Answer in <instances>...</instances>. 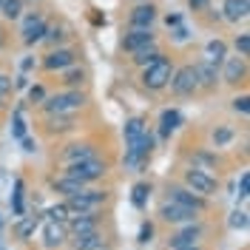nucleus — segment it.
Here are the masks:
<instances>
[{"label":"nucleus","mask_w":250,"mask_h":250,"mask_svg":"<svg viewBox=\"0 0 250 250\" xmlns=\"http://www.w3.org/2000/svg\"><path fill=\"white\" fill-rule=\"evenodd\" d=\"M205 228L199 222H185V228L182 230H176L171 236V248H185V245H199V239H202Z\"/></svg>","instance_id":"11"},{"label":"nucleus","mask_w":250,"mask_h":250,"mask_svg":"<svg viewBox=\"0 0 250 250\" xmlns=\"http://www.w3.org/2000/svg\"><path fill=\"white\" fill-rule=\"evenodd\" d=\"M193 71H196V85L199 88H216V80H219V71H216V65L213 62H208V60H199L196 65H193Z\"/></svg>","instance_id":"16"},{"label":"nucleus","mask_w":250,"mask_h":250,"mask_svg":"<svg viewBox=\"0 0 250 250\" xmlns=\"http://www.w3.org/2000/svg\"><path fill=\"white\" fill-rule=\"evenodd\" d=\"M9 91H12V80L6 77V74H0V97L9 94Z\"/></svg>","instance_id":"42"},{"label":"nucleus","mask_w":250,"mask_h":250,"mask_svg":"<svg viewBox=\"0 0 250 250\" xmlns=\"http://www.w3.org/2000/svg\"><path fill=\"white\" fill-rule=\"evenodd\" d=\"M43 40H46L48 46H60L62 40H65V34H62V29L54 26V29H46V37H43Z\"/></svg>","instance_id":"35"},{"label":"nucleus","mask_w":250,"mask_h":250,"mask_svg":"<svg viewBox=\"0 0 250 250\" xmlns=\"http://www.w3.org/2000/svg\"><path fill=\"white\" fill-rule=\"evenodd\" d=\"M173 37H176V40H185V37H188V29L182 26V23L176 26V31H173Z\"/></svg>","instance_id":"43"},{"label":"nucleus","mask_w":250,"mask_h":250,"mask_svg":"<svg viewBox=\"0 0 250 250\" xmlns=\"http://www.w3.org/2000/svg\"><path fill=\"white\" fill-rule=\"evenodd\" d=\"M40 228V216H23L20 222L15 225V236L20 242H26L29 236H34V230Z\"/></svg>","instance_id":"25"},{"label":"nucleus","mask_w":250,"mask_h":250,"mask_svg":"<svg viewBox=\"0 0 250 250\" xmlns=\"http://www.w3.org/2000/svg\"><path fill=\"white\" fill-rule=\"evenodd\" d=\"M46 216L51 219V222H68V219H71V210H68L65 202H60V205H51L46 210Z\"/></svg>","instance_id":"29"},{"label":"nucleus","mask_w":250,"mask_h":250,"mask_svg":"<svg viewBox=\"0 0 250 250\" xmlns=\"http://www.w3.org/2000/svg\"><path fill=\"white\" fill-rule=\"evenodd\" d=\"M68 242V228H65V222H51L48 219L46 228H43V245L46 248H62Z\"/></svg>","instance_id":"12"},{"label":"nucleus","mask_w":250,"mask_h":250,"mask_svg":"<svg viewBox=\"0 0 250 250\" xmlns=\"http://www.w3.org/2000/svg\"><path fill=\"white\" fill-rule=\"evenodd\" d=\"M43 111L46 114H74L85 105V94L71 88V91H62V94H54V97H46L43 103Z\"/></svg>","instance_id":"1"},{"label":"nucleus","mask_w":250,"mask_h":250,"mask_svg":"<svg viewBox=\"0 0 250 250\" xmlns=\"http://www.w3.org/2000/svg\"><path fill=\"white\" fill-rule=\"evenodd\" d=\"M248 228V210H233L230 213V230H245Z\"/></svg>","instance_id":"33"},{"label":"nucleus","mask_w":250,"mask_h":250,"mask_svg":"<svg viewBox=\"0 0 250 250\" xmlns=\"http://www.w3.org/2000/svg\"><path fill=\"white\" fill-rule=\"evenodd\" d=\"M20 142H23V151H34V142H31V140H26V137H23Z\"/></svg>","instance_id":"45"},{"label":"nucleus","mask_w":250,"mask_h":250,"mask_svg":"<svg viewBox=\"0 0 250 250\" xmlns=\"http://www.w3.org/2000/svg\"><path fill=\"white\" fill-rule=\"evenodd\" d=\"M239 196L248 199L250 196V173H242V182H239Z\"/></svg>","instance_id":"40"},{"label":"nucleus","mask_w":250,"mask_h":250,"mask_svg":"<svg viewBox=\"0 0 250 250\" xmlns=\"http://www.w3.org/2000/svg\"><path fill=\"white\" fill-rule=\"evenodd\" d=\"M83 83H85V71L77 68V62L68 65V68H62V85H68V88H80Z\"/></svg>","instance_id":"26"},{"label":"nucleus","mask_w":250,"mask_h":250,"mask_svg":"<svg viewBox=\"0 0 250 250\" xmlns=\"http://www.w3.org/2000/svg\"><path fill=\"white\" fill-rule=\"evenodd\" d=\"M12 137H15V140H23V137H26V123H23V108H15V117H12Z\"/></svg>","instance_id":"31"},{"label":"nucleus","mask_w":250,"mask_h":250,"mask_svg":"<svg viewBox=\"0 0 250 250\" xmlns=\"http://www.w3.org/2000/svg\"><path fill=\"white\" fill-rule=\"evenodd\" d=\"M46 128L51 134H65V131L74 128V120H71V114H48Z\"/></svg>","instance_id":"24"},{"label":"nucleus","mask_w":250,"mask_h":250,"mask_svg":"<svg viewBox=\"0 0 250 250\" xmlns=\"http://www.w3.org/2000/svg\"><path fill=\"white\" fill-rule=\"evenodd\" d=\"M0 9H3V0H0Z\"/></svg>","instance_id":"49"},{"label":"nucleus","mask_w":250,"mask_h":250,"mask_svg":"<svg viewBox=\"0 0 250 250\" xmlns=\"http://www.w3.org/2000/svg\"><path fill=\"white\" fill-rule=\"evenodd\" d=\"M156 9L151 0H140L134 9H131V15H128V20H131V26H137V29H151L156 20Z\"/></svg>","instance_id":"8"},{"label":"nucleus","mask_w":250,"mask_h":250,"mask_svg":"<svg viewBox=\"0 0 250 250\" xmlns=\"http://www.w3.org/2000/svg\"><path fill=\"white\" fill-rule=\"evenodd\" d=\"M168 85H171V91L176 94V97H190V94L199 88V85H196V71H193V65H179V68H173Z\"/></svg>","instance_id":"5"},{"label":"nucleus","mask_w":250,"mask_h":250,"mask_svg":"<svg viewBox=\"0 0 250 250\" xmlns=\"http://www.w3.org/2000/svg\"><path fill=\"white\" fill-rule=\"evenodd\" d=\"M179 125H182V114H179L176 108L162 111V117H159V134H162V137H171Z\"/></svg>","instance_id":"21"},{"label":"nucleus","mask_w":250,"mask_h":250,"mask_svg":"<svg viewBox=\"0 0 250 250\" xmlns=\"http://www.w3.org/2000/svg\"><path fill=\"white\" fill-rule=\"evenodd\" d=\"M12 208H15V213H23V182H20V179L15 182V193H12Z\"/></svg>","instance_id":"34"},{"label":"nucleus","mask_w":250,"mask_h":250,"mask_svg":"<svg viewBox=\"0 0 250 250\" xmlns=\"http://www.w3.org/2000/svg\"><path fill=\"white\" fill-rule=\"evenodd\" d=\"M225 57H228V43L225 40H208V46H205V60L208 62H213V65H222L225 62Z\"/></svg>","instance_id":"20"},{"label":"nucleus","mask_w":250,"mask_h":250,"mask_svg":"<svg viewBox=\"0 0 250 250\" xmlns=\"http://www.w3.org/2000/svg\"><path fill=\"white\" fill-rule=\"evenodd\" d=\"M168 199H171V202L185 205V208H193V210H205V208H208L205 196H199V193H193L190 188H182V185H171L168 188Z\"/></svg>","instance_id":"9"},{"label":"nucleus","mask_w":250,"mask_h":250,"mask_svg":"<svg viewBox=\"0 0 250 250\" xmlns=\"http://www.w3.org/2000/svg\"><path fill=\"white\" fill-rule=\"evenodd\" d=\"M145 131H148V128H145V120H142V117H131V120L125 123V131H123V134H125V142L140 140Z\"/></svg>","instance_id":"27"},{"label":"nucleus","mask_w":250,"mask_h":250,"mask_svg":"<svg viewBox=\"0 0 250 250\" xmlns=\"http://www.w3.org/2000/svg\"><path fill=\"white\" fill-rule=\"evenodd\" d=\"M108 173V165L103 162V159H85V162H71L68 168H65V176H71V179H77L83 185H91L97 179H103Z\"/></svg>","instance_id":"3"},{"label":"nucleus","mask_w":250,"mask_h":250,"mask_svg":"<svg viewBox=\"0 0 250 250\" xmlns=\"http://www.w3.org/2000/svg\"><path fill=\"white\" fill-rule=\"evenodd\" d=\"M171 74H173V62L168 57H159L156 62L142 68V85L148 91H162V88H168Z\"/></svg>","instance_id":"2"},{"label":"nucleus","mask_w":250,"mask_h":250,"mask_svg":"<svg viewBox=\"0 0 250 250\" xmlns=\"http://www.w3.org/2000/svg\"><path fill=\"white\" fill-rule=\"evenodd\" d=\"M3 43H6V37H3V29H0V48H3Z\"/></svg>","instance_id":"47"},{"label":"nucleus","mask_w":250,"mask_h":250,"mask_svg":"<svg viewBox=\"0 0 250 250\" xmlns=\"http://www.w3.org/2000/svg\"><path fill=\"white\" fill-rule=\"evenodd\" d=\"M137 3H140V0H137Z\"/></svg>","instance_id":"50"},{"label":"nucleus","mask_w":250,"mask_h":250,"mask_svg":"<svg viewBox=\"0 0 250 250\" xmlns=\"http://www.w3.org/2000/svg\"><path fill=\"white\" fill-rule=\"evenodd\" d=\"M74 62H77V51L57 46L43 57V68H46V71H62V68H68V65H74Z\"/></svg>","instance_id":"7"},{"label":"nucleus","mask_w":250,"mask_h":250,"mask_svg":"<svg viewBox=\"0 0 250 250\" xmlns=\"http://www.w3.org/2000/svg\"><path fill=\"white\" fill-rule=\"evenodd\" d=\"M225 83L228 85H239V83H245L248 77V62L245 57H225Z\"/></svg>","instance_id":"13"},{"label":"nucleus","mask_w":250,"mask_h":250,"mask_svg":"<svg viewBox=\"0 0 250 250\" xmlns=\"http://www.w3.org/2000/svg\"><path fill=\"white\" fill-rule=\"evenodd\" d=\"M236 51H239V57H248V54H250V34H248V31L236 37Z\"/></svg>","instance_id":"36"},{"label":"nucleus","mask_w":250,"mask_h":250,"mask_svg":"<svg viewBox=\"0 0 250 250\" xmlns=\"http://www.w3.org/2000/svg\"><path fill=\"white\" fill-rule=\"evenodd\" d=\"M148 43H154V31L151 29H137V26H134L131 31H125V37H123L120 46H123V51H131V54H134L137 48L148 46Z\"/></svg>","instance_id":"14"},{"label":"nucleus","mask_w":250,"mask_h":250,"mask_svg":"<svg viewBox=\"0 0 250 250\" xmlns=\"http://www.w3.org/2000/svg\"><path fill=\"white\" fill-rule=\"evenodd\" d=\"M159 219L168 222V225H185V222H196V219H199V210L185 208V205L171 202V199H168V202L159 205Z\"/></svg>","instance_id":"6"},{"label":"nucleus","mask_w":250,"mask_h":250,"mask_svg":"<svg viewBox=\"0 0 250 250\" xmlns=\"http://www.w3.org/2000/svg\"><path fill=\"white\" fill-rule=\"evenodd\" d=\"M46 29H48V23L40 15H29L23 20V43H26V46L40 43V40L46 37Z\"/></svg>","instance_id":"10"},{"label":"nucleus","mask_w":250,"mask_h":250,"mask_svg":"<svg viewBox=\"0 0 250 250\" xmlns=\"http://www.w3.org/2000/svg\"><path fill=\"white\" fill-rule=\"evenodd\" d=\"M65 162L71 165V162H85V159H94L97 156V148H94L91 142H74V145H68L65 148Z\"/></svg>","instance_id":"17"},{"label":"nucleus","mask_w":250,"mask_h":250,"mask_svg":"<svg viewBox=\"0 0 250 250\" xmlns=\"http://www.w3.org/2000/svg\"><path fill=\"white\" fill-rule=\"evenodd\" d=\"M148 196H151V182H137L131 188V202L134 208H145L148 205Z\"/></svg>","instance_id":"28"},{"label":"nucleus","mask_w":250,"mask_h":250,"mask_svg":"<svg viewBox=\"0 0 250 250\" xmlns=\"http://www.w3.org/2000/svg\"><path fill=\"white\" fill-rule=\"evenodd\" d=\"M51 188H54V190H57V193H62V196H65V199H71V196H77L80 190H83V182H77V179H71V176H65V173H62L60 179H54V182H51Z\"/></svg>","instance_id":"23"},{"label":"nucleus","mask_w":250,"mask_h":250,"mask_svg":"<svg viewBox=\"0 0 250 250\" xmlns=\"http://www.w3.org/2000/svg\"><path fill=\"white\" fill-rule=\"evenodd\" d=\"M248 103H250V97H248V94L236 97V100H233V111H236V114H248V111H250V105H248Z\"/></svg>","instance_id":"37"},{"label":"nucleus","mask_w":250,"mask_h":250,"mask_svg":"<svg viewBox=\"0 0 250 250\" xmlns=\"http://www.w3.org/2000/svg\"><path fill=\"white\" fill-rule=\"evenodd\" d=\"M159 57H165V54L156 48V40H154V43H148V46L137 48V51H134V57H131V62H134V65H140V68H145V65L156 62Z\"/></svg>","instance_id":"18"},{"label":"nucleus","mask_w":250,"mask_h":250,"mask_svg":"<svg viewBox=\"0 0 250 250\" xmlns=\"http://www.w3.org/2000/svg\"><path fill=\"white\" fill-rule=\"evenodd\" d=\"M151 236H154V225H151V222H142V228H140V245H148V242H151Z\"/></svg>","instance_id":"38"},{"label":"nucleus","mask_w":250,"mask_h":250,"mask_svg":"<svg viewBox=\"0 0 250 250\" xmlns=\"http://www.w3.org/2000/svg\"><path fill=\"white\" fill-rule=\"evenodd\" d=\"M3 17L6 20H17V17L23 15V0H3Z\"/></svg>","instance_id":"30"},{"label":"nucleus","mask_w":250,"mask_h":250,"mask_svg":"<svg viewBox=\"0 0 250 250\" xmlns=\"http://www.w3.org/2000/svg\"><path fill=\"white\" fill-rule=\"evenodd\" d=\"M230 140H233V131H230V128H225V125H222V128H216V131H213V145H216V148L228 145Z\"/></svg>","instance_id":"32"},{"label":"nucleus","mask_w":250,"mask_h":250,"mask_svg":"<svg viewBox=\"0 0 250 250\" xmlns=\"http://www.w3.org/2000/svg\"><path fill=\"white\" fill-rule=\"evenodd\" d=\"M165 23H168V26H179V23H182V17L171 15V17H168V20H165Z\"/></svg>","instance_id":"44"},{"label":"nucleus","mask_w":250,"mask_h":250,"mask_svg":"<svg viewBox=\"0 0 250 250\" xmlns=\"http://www.w3.org/2000/svg\"><path fill=\"white\" fill-rule=\"evenodd\" d=\"M68 230H71L74 236H77V233H91V230H100V228H97V216H94V213H77V216H71Z\"/></svg>","instance_id":"22"},{"label":"nucleus","mask_w":250,"mask_h":250,"mask_svg":"<svg viewBox=\"0 0 250 250\" xmlns=\"http://www.w3.org/2000/svg\"><path fill=\"white\" fill-rule=\"evenodd\" d=\"M250 15V0H225L222 3V17L228 23H239V20H248Z\"/></svg>","instance_id":"15"},{"label":"nucleus","mask_w":250,"mask_h":250,"mask_svg":"<svg viewBox=\"0 0 250 250\" xmlns=\"http://www.w3.org/2000/svg\"><path fill=\"white\" fill-rule=\"evenodd\" d=\"M208 3H210V0H188L190 12H205V9H208Z\"/></svg>","instance_id":"41"},{"label":"nucleus","mask_w":250,"mask_h":250,"mask_svg":"<svg viewBox=\"0 0 250 250\" xmlns=\"http://www.w3.org/2000/svg\"><path fill=\"white\" fill-rule=\"evenodd\" d=\"M71 248L74 250H100V248H105V242H103L100 230H91V233L74 236V239H71Z\"/></svg>","instance_id":"19"},{"label":"nucleus","mask_w":250,"mask_h":250,"mask_svg":"<svg viewBox=\"0 0 250 250\" xmlns=\"http://www.w3.org/2000/svg\"><path fill=\"white\" fill-rule=\"evenodd\" d=\"M173 250H202L199 245H185V248H173Z\"/></svg>","instance_id":"46"},{"label":"nucleus","mask_w":250,"mask_h":250,"mask_svg":"<svg viewBox=\"0 0 250 250\" xmlns=\"http://www.w3.org/2000/svg\"><path fill=\"white\" fill-rule=\"evenodd\" d=\"M0 108H3V97H0Z\"/></svg>","instance_id":"48"},{"label":"nucleus","mask_w":250,"mask_h":250,"mask_svg":"<svg viewBox=\"0 0 250 250\" xmlns=\"http://www.w3.org/2000/svg\"><path fill=\"white\" fill-rule=\"evenodd\" d=\"M185 188H190L193 193H199V196H213L219 190V182L216 176H210L208 171H202V168H190V171H185Z\"/></svg>","instance_id":"4"},{"label":"nucleus","mask_w":250,"mask_h":250,"mask_svg":"<svg viewBox=\"0 0 250 250\" xmlns=\"http://www.w3.org/2000/svg\"><path fill=\"white\" fill-rule=\"evenodd\" d=\"M29 100H31V103H43V100H46L43 85H31V88H29Z\"/></svg>","instance_id":"39"}]
</instances>
